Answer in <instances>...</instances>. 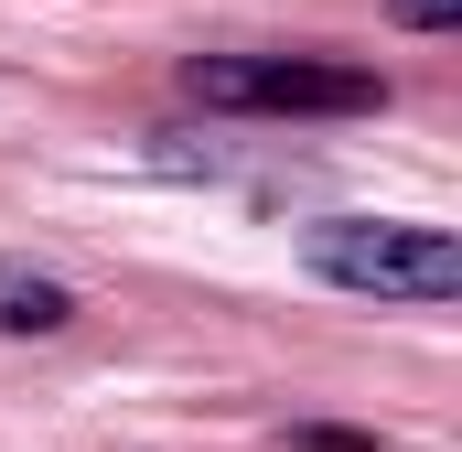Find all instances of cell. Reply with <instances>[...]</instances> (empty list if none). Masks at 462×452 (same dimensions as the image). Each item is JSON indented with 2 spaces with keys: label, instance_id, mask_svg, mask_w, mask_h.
<instances>
[{
  "label": "cell",
  "instance_id": "1",
  "mask_svg": "<svg viewBox=\"0 0 462 452\" xmlns=\"http://www.w3.org/2000/svg\"><path fill=\"white\" fill-rule=\"evenodd\" d=\"M301 259L355 302H462V237L420 216H323Z\"/></svg>",
  "mask_w": 462,
  "mask_h": 452
},
{
  "label": "cell",
  "instance_id": "2",
  "mask_svg": "<svg viewBox=\"0 0 462 452\" xmlns=\"http://www.w3.org/2000/svg\"><path fill=\"white\" fill-rule=\"evenodd\" d=\"M183 98L226 108V118H376L387 76L345 65V54H194Z\"/></svg>",
  "mask_w": 462,
  "mask_h": 452
},
{
  "label": "cell",
  "instance_id": "3",
  "mask_svg": "<svg viewBox=\"0 0 462 452\" xmlns=\"http://www.w3.org/2000/svg\"><path fill=\"white\" fill-rule=\"evenodd\" d=\"M76 324V291L32 259H0V334H65Z\"/></svg>",
  "mask_w": 462,
  "mask_h": 452
},
{
  "label": "cell",
  "instance_id": "4",
  "mask_svg": "<svg viewBox=\"0 0 462 452\" xmlns=\"http://www.w3.org/2000/svg\"><path fill=\"white\" fill-rule=\"evenodd\" d=\"M291 452H387V442H376V431H334V420H301Z\"/></svg>",
  "mask_w": 462,
  "mask_h": 452
},
{
  "label": "cell",
  "instance_id": "5",
  "mask_svg": "<svg viewBox=\"0 0 462 452\" xmlns=\"http://www.w3.org/2000/svg\"><path fill=\"white\" fill-rule=\"evenodd\" d=\"M387 22H409V33H452L462 0H387Z\"/></svg>",
  "mask_w": 462,
  "mask_h": 452
}]
</instances>
